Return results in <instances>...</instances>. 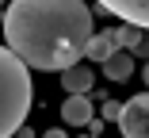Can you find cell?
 <instances>
[{
	"mask_svg": "<svg viewBox=\"0 0 149 138\" xmlns=\"http://www.w3.org/2000/svg\"><path fill=\"white\" fill-rule=\"evenodd\" d=\"M4 39L31 69L61 73L77 65L92 39L84 0H12L4 8Z\"/></svg>",
	"mask_w": 149,
	"mask_h": 138,
	"instance_id": "cell-1",
	"label": "cell"
},
{
	"mask_svg": "<svg viewBox=\"0 0 149 138\" xmlns=\"http://www.w3.org/2000/svg\"><path fill=\"white\" fill-rule=\"evenodd\" d=\"M12 46H0V138L23 130V119L31 111V73Z\"/></svg>",
	"mask_w": 149,
	"mask_h": 138,
	"instance_id": "cell-2",
	"label": "cell"
},
{
	"mask_svg": "<svg viewBox=\"0 0 149 138\" xmlns=\"http://www.w3.org/2000/svg\"><path fill=\"white\" fill-rule=\"evenodd\" d=\"M118 130L126 138H149V92L130 96L123 104V115H118Z\"/></svg>",
	"mask_w": 149,
	"mask_h": 138,
	"instance_id": "cell-3",
	"label": "cell"
},
{
	"mask_svg": "<svg viewBox=\"0 0 149 138\" xmlns=\"http://www.w3.org/2000/svg\"><path fill=\"white\" fill-rule=\"evenodd\" d=\"M100 8H107L123 23H134L141 31H149V0H100Z\"/></svg>",
	"mask_w": 149,
	"mask_h": 138,
	"instance_id": "cell-4",
	"label": "cell"
},
{
	"mask_svg": "<svg viewBox=\"0 0 149 138\" xmlns=\"http://www.w3.org/2000/svg\"><path fill=\"white\" fill-rule=\"evenodd\" d=\"M61 119H65L69 127H88V123H92V100H88V92H69V96H65Z\"/></svg>",
	"mask_w": 149,
	"mask_h": 138,
	"instance_id": "cell-5",
	"label": "cell"
},
{
	"mask_svg": "<svg viewBox=\"0 0 149 138\" xmlns=\"http://www.w3.org/2000/svg\"><path fill=\"white\" fill-rule=\"evenodd\" d=\"M130 73H134V50H115L103 62V77L107 81H126Z\"/></svg>",
	"mask_w": 149,
	"mask_h": 138,
	"instance_id": "cell-6",
	"label": "cell"
},
{
	"mask_svg": "<svg viewBox=\"0 0 149 138\" xmlns=\"http://www.w3.org/2000/svg\"><path fill=\"white\" fill-rule=\"evenodd\" d=\"M115 50H118V42H115V31H100V35H92V39H88V50H84V58L103 65V62L111 58Z\"/></svg>",
	"mask_w": 149,
	"mask_h": 138,
	"instance_id": "cell-7",
	"label": "cell"
},
{
	"mask_svg": "<svg viewBox=\"0 0 149 138\" xmlns=\"http://www.w3.org/2000/svg\"><path fill=\"white\" fill-rule=\"evenodd\" d=\"M92 69H88V65H69V69H61V85H65V92H88V88H92Z\"/></svg>",
	"mask_w": 149,
	"mask_h": 138,
	"instance_id": "cell-8",
	"label": "cell"
},
{
	"mask_svg": "<svg viewBox=\"0 0 149 138\" xmlns=\"http://www.w3.org/2000/svg\"><path fill=\"white\" fill-rule=\"evenodd\" d=\"M115 42H118V50H138L141 46V27H134V23L115 27Z\"/></svg>",
	"mask_w": 149,
	"mask_h": 138,
	"instance_id": "cell-9",
	"label": "cell"
},
{
	"mask_svg": "<svg viewBox=\"0 0 149 138\" xmlns=\"http://www.w3.org/2000/svg\"><path fill=\"white\" fill-rule=\"evenodd\" d=\"M103 115L118 123V115H123V104H115V100H107V104H103Z\"/></svg>",
	"mask_w": 149,
	"mask_h": 138,
	"instance_id": "cell-10",
	"label": "cell"
},
{
	"mask_svg": "<svg viewBox=\"0 0 149 138\" xmlns=\"http://www.w3.org/2000/svg\"><path fill=\"white\" fill-rule=\"evenodd\" d=\"M42 138H69V134H65V130H61V127H54V130H46V134H42Z\"/></svg>",
	"mask_w": 149,
	"mask_h": 138,
	"instance_id": "cell-11",
	"label": "cell"
},
{
	"mask_svg": "<svg viewBox=\"0 0 149 138\" xmlns=\"http://www.w3.org/2000/svg\"><path fill=\"white\" fill-rule=\"evenodd\" d=\"M141 81H145V88H149V58H145V69H141Z\"/></svg>",
	"mask_w": 149,
	"mask_h": 138,
	"instance_id": "cell-12",
	"label": "cell"
}]
</instances>
